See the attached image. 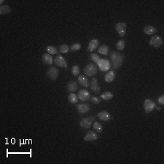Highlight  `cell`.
<instances>
[{"label": "cell", "instance_id": "cell-1", "mask_svg": "<svg viewBox=\"0 0 164 164\" xmlns=\"http://www.w3.org/2000/svg\"><path fill=\"white\" fill-rule=\"evenodd\" d=\"M110 58H111L112 61V67L115 69H118L121 67L124 56L121 53H117L116 51H112L110 53Z\"/></svg>", "mask_w": 164, "mask_h": 164}, {"label": "cell", "instance_id": "cell-2", "mask_svg": "<svg viewBox=\"0 0 164 164\" xmlns=\"http://www.w3.org/2000/svg\"><path fill=\"white\" fill-rule=\"evenodd\" d=\"M83 72L85 75L88 77H93L97 74L98 68L93 63H90L86 67L84 68Z\"/></svg>", "mask_w": 164, "mask_h": 164}, {"label": "cell", "instance_id": "cell-3", "mask_svg": "<svg viewBox=\"0 0 164 164\" xmlns=\"http://www.w3.org/2000/svg\"><path fill=\"white\" fill-rule=\"evenodd\" d=\"M97 65L99 67V68L100 69L101 71H109L112 67L111 62L109 60L105 59V58H101Z\"/></svg>", "mask_w": 164, "mask_h": 164}, {"label": "cell", "instance_id": "cell-4", "mask_svg": "<svg viewBox=\"0 0 164 164\" xmlns=\"http://www.w3.org/2000/svg\"><path fill=\"white\" fill-rule=\"evenodd\" d=\"M94 120L95 117L93 116H91L89 117H85V118L81 120L80 123V126L83 129H89L92 123H93V122L94 121Z\"/></svg>", "mask_w": 164, "mask_h": 164}, {"label": "cell", "instance_id": "cell-5", "mask_svg": "<svg viewBox=\"0 0 164 164\" xmlns=\"http://www.w3.org/2000/svg\"><path fill=\"white\" fill-rule=\"evenodd\" d=\"M156 106V104L154 102H152V100H150V99H148L144 101V109L146 113H150L152 112Z\"/></svg>", "mask_w": 164, "mask_h": 164}, {"label": "cell", "instance_id": "cell-6", "mask_svg": "<svg viewBox=\"0 0 164 164\" xmlns=\"http://www.w3.org/2000/svg\"><path fill=\"white\" fill-rule=\"evenodd\" d=\"M59 75V70L55 67H51L47 71V75L52 80H56Z\"/></svg>", "mask_w": 164, "mask_h": 164}, {"label": "cell", "instance_id": "cell-7", "mask_svg": "<svg viewBox=\"0 0 164 164\" xmlns=\"http://www.w3.org/2000/svg\"><path fill=\"white\" fill-rule=\"evenodd\" d=\"M54 63L56 66L63 68H67V63L66 61L65 58L61 56V55H57V56L55 58Z\"/></svg>", "mask_w": 164, "mask_h": 164}, {"label": "cell", "instance_id": "cell-8", "mask_svg": "<svg viewBox=\"0 0 164 164\" xmlns=\"http://www.w3.org/2000/svg\"><path fill=\"white\" fill-rule=\"evenodd\" d=\"M78 98L82 102H86L91 99V95L90 92H88L86 90L81 89L78 92Z\"/></svg>", "mask_w": 164, "mask_h": 164}, {"label": "cell", "instance_id": "cell-9", "mask_svg": "<svg viewBox=\"0 0 164 164\" xmlns=\"http://www.w3.org/2000/svg\"><path fill=\"white\" fill-rule=\"evenodd\" d=\"M163 44V40L161 36H153L152 38L150 39V45L152 47L158 48V47H161Z\"/></svg>", "mask_w": 164, "mask_h": 164}, {"label": "cell", "instance_id": "cell-10", "mask_svg": "<svg viewBox=\"0 0 164 164\" xmlns=\"http://www.w3.org/2000/svg\"><path fill=\"white\" fill-rule=\"evenodd\" d=\"M99 138V136L96 133L94 132V131H88V132L86 133L84 140L85 141H96Z\"/></svg>", "mask_w": 164, "mask_h": 164}, {"label": "cell", "instance_id": "cell-11", "mask_svg": "<svg viewBox=\"0 0 164 164\" xmlns=\"http://www.w3.org/2000/svg\"><path fill=\"white\" fill-rule=\"evenodd\" d=\"M115 29L120 36H125L126 32V24L123 22H120L116 24Z\"/></svg>", "mask_w": 164, "mask_h": 164}, {"label": "cell", "instance_id": "cell-12", "mask_svg": "<svg viewBox=\"0 0 164 164\" xmlns=\"http://www.w3.org/2000/svg\"><path fill=\"white\" fill-rule=\"evenodd\" d=\"M91 91L94 92L96 94H99L100 93V86L99 85V82H98V80L96 78H93L91 82Z\"/></svg>", "mask_w": 164, "mask_h": 164}, {"label": "cell", "instance_id": "cell-13", "mask_svg": "<svg viewBox=\"0 0 164 164\" xmlns=\"http://www.w3.org/2000/svg\"><path fill=\"white\" fill-rule=\"evenodd\" d=\"M77 109L81 114H85L90 110V106L88 103L80 104L77 106Z\"/></svg>", "mask_w": 164, "mask_h": 164}, {"label": "cell", "instance_id": "cell-14", "mask_svg": "<svg viewBox=\"0 0 164 164\" xmlns=\"http://www.w3.org/2000/svg\"><path fill=\"white\" fill-rule=\"evenodd\" d=\"M99 45V40H96V39H93V40H91V41L89 43V44H88V50L89 52H93L94 50H96V49H97Z\"/></svg>", "mask_w": 164, "mask_h": 164}, {"label": "cell", "instance_id": "cell-15", "mask_svg": "<svg viewBox=\"0 0 164 164\" xmlns=\"http://www.w3.org/2000/svg\"><path fill=\"white\" fill-rule=\"evenodd\" d=\"M78 82H79L80 85H82L84 88H88L90 85L88 79L85 75H80L78 78Z\"/></svg>", "mask_w": 164, "mask_h": 164}, {"label": "cell", "instance_id": "cell-16", "mask_svg": "<svg viewBox=\"0 0 164 164\" xmlns=\"http://www.w3.org/2000/svg\"><path fill=\"white\" fill-rule=\"evenodd\" d=\"M98 117L102 121H107L109 119L112 118L111 114L109 113H108L107 111H102L100 112L99 113H98Z\"/></svg>", "mask_w": 164, "mask_h": 164}, {"label": "cell", "instance_id": "cell-17", "mask_svg": "<svg viewBox=\"0 0 164 164\" xmlns=\"http://www.w3.org/2000/svg\"><path fill=\"white\" fill-rule=\"evenodd\" d=\"M67 88L69 91H70L71 93H74V92L77 91V90H78V82L74 80L70 81V82H69L68 84H67Z\"/></svg>", "mask_w": 164, "mask_h": 164}, {"label": "cell", "instance_id": "cell-18", "mask_svg": "<svg viewBox=\"0 0 164 164\" xmlns=\"http://www.w3.org/2000/svg\"><path fill=\"white\" fill-rule=\"evenodd\" d=\"M42 59H43V62L45 64H47V65H51L53 63V57H52L51 55L49 54V53H45L44 55H43Z\"/></svg>", "mask_w": 164, "mask_h": 164}, {"label": "cell", "instance_id": "cell-19", "mask_svg": "<svg viewBox=\"0 0 164 164\" xmlns=\"http://www.w3.org/2000/svg\"><path fill=\"white\" fill-rule=\"evenodd\" d=\"M116 77V73L115 71H109L106 74L104 77L105 81L106 82H112Z\"/></svg>", "mask_w": 164, "mask_h": 164}, {"label": "cell", "instance_id": "cell-20", "mask_svg": "<svg viewBox=\"0 0 164 164\" xmlns=\"http://www.w3.org/2000/svg\"><path fill=\"white\" fill-rule=\"evenodd\" d=\"M156 32V29L152 26H147L144 29V32L148 35H152L153 34H155Z\"/></svg>", "mask_w": 164, "mask_h": 164}, {"label": "cell", "instance_id": "cell-21", "mask_svg": "<svg viewBox=\"0 0 164 164\" xmlns=\"http://www.w3.org/2000/svg\"><path fill=\"white\" fill-rule=\"evenodd\" d=\"M109 51V47L106 45H103L101 46L100 47H99V50H98V53H101V54L104 55V56H106L108 55Z\"/></svg>", "mask_w": 164, "mask_h": 164}, {"label": "cell", "instance_id": "cell-22", "mask_svg": "<svg viewBox=\"0 0 164 164\" xmlns=\"http://www.w3.org/2000/svg\"><path fill=\"white\" fill-rule=\"evenodd\" d=\"M11 9L8 5H2L0 7V14L1 15H6L10 13Z\"/></svg>", "mask_w": 164, "mask_h": 164}, {"label": "cell", "instance_id": "cell-23", "mask_svg": "<svg viewBox=\"0 0 164 164\" xmlns=\"http://www.w3.org/2000/svg\"><path fill=\"white\" fill-rule=\"evenodd\" d=\"M68 100L69 103L75 104H76L77 102H78V97L77 96L76 94H75V93H70L68 96Z\"/></svg>", "mask_w": 164, "mask_h": 164}, {"label": "cell", "instance_id": "cell-24", "mask_svg": "<svg viewBox=\"0 0 164 164\" xmlns=\"http://www.w3.org/2000/svg\"><path fill=\"white\" fill-rule=\"evenodd\" d=\"M113 97V94L111 93V92H109V91L104 92L103 94L101 95V98L105 101L110 100V99H111Z\"/></svg>", "mask_w": 164, "mask_h": 164}, {"label": "cell", "instance_id": "cell-25", "mask_svg": "<svg viewBox=\"0 0 164 164\" xmlns=\"http://www.w3.org/2000/svg\"><path fill=\"white\" fill-rule=\"evenodd\" d=\"M46 50L47 53L50 55H57L58 53V50L54 46H48Z\"/></svg>", "mask_w": 164, "mask_h": 164}, {"label": "cell", "instance_id": "cell-26", "mask_svg": "<svg viewBox=\"0 0 164 164\" xmlns=\"http://www.w3.org/2000/svg\"><path fill=\"white\" fill-rule=\"evenodd\" d=\"M93 129L97 133L101 134V133L102 132L103 128H102V126L101 123H99V122H96V123H94V124H93Z\"/></svg>", "mask_w": 164, "mask_h": 164}, {"label": "cell", "instance_id": "cell-27", "mask_svg": "<svg viewBox=\"0 0 164 164\" xmlns=\"http://www.w3.org/2000/svg\"><path fill=\"white\" fill-rule=\"evenodd\" d=\"M80 72V67L78 65L73 66L72 68H71V73L72 75L75 77H78L79 75Z\"/></svg>", "mask_w": 164, "mask_h": 164}, {"label": "cell", "instance_id": "cell-28", "mask_svg": "<svg viewBox=\"0 0 164 164\" xmlns=\"http://www.w3.org/2000/svg\"><path fill=\"white\" fill-rule=\"evenodd\" d=\"M91 59L92 60V61H93V62H94L95 64H98L99 61H100L101 58H100V56H99V55L96 54V53H91Z\"/></svg>", "mask_w": 164, "mask_h": 164}, {"label": "cell", "instance_id": "cell-29", "mask_svg": "<svg viewBox=\"0 0 164 164\" xmlns=\"http://www.w3.org/2000/svg\"><path fill=\"white\" fill-rule=\"evenodd\" d=\"M70 50V47L67 45H61L59 47V51L62 53H67Z\"/></svg>", "mask_w": 164, "mask_h": 164}, {"label": "cell", "instance_id": "cell-30", "mask_svg": "<svg viewBox=\"0 0 164 164\" xmlns=\"http://www.w3.org/2000/svg\"><path fill=\"white\" fill-rule=\"evenodd\" d=\"M125 45H126V43H125L124 40H121L119 42H117V45H116V47H117V50H123V49L125 48Z\"/></svg>", "mask_w": 164, "mask_h": 164}, {"label": "cell", "instance_id": "cell-31", "mask_svg": "<svg viewBox=\"0 0 164 164\" xmlns=\"http://www.w3.org/2000/svg\"><path fill=\"white\" fill-rule=\"evenodd\" d=\"M80 48H81V44L78 43H74L73 45H71V47H70V49H71L72 51H77V50H79Z\"/></svg>", "mask_w": 164, "mask_h": 164}, {"label": "cell", "instance_id": "cell-32", "mask_svg": "<svg viewBox=\"0 0 164 164\" xmlns=\"http://www.w3.org/2000/svg\"><path fill=\"white\" fill-rule=\"evenodd\" d=\"M91 99V102H93V103H94L95 104H100V102H101L100 98L97 97V96L92 97Z\"/></svg>", "mask_w": 164, "mask_h": 164}, {"label": "cell", "instance_id": "cell-33", "mask_svg": "<svg viewBox=\"0 0 164 164\" xmlns=\"http://www.w3.org/2000/svg\"><path fill=\"white\" fill-rule=\"evenodd\" d=\"M158 102L160 105L164 104V95H161L158 99Z\"/></svg>", "mask_w": 164, "mask_h": 164}, {"label": "cell", "instance_id": "cell-34", "mask_svg": "<svg viewBox=\"0 0 164 164\" xmlns=\"http://www.w3.org/2000/svg\"><path fill=\"white\" fill-rule=\"evenodd\" d=\"M155 108H156V109H158V110H161V107H160V106H156V107H155Z\"/></svg>", "mask_w": 164, "mask_h": 164}, {"label": "cell", "instance_id": "cell-35", "mask_svg": "<svg viewBox=\"0 0 164 164\" xmlns=\"http://www.w3.org/2000/svg\"><path fill=\"white\" fill-rule=\"evenodd\" d=\"M4 2H5V0H1V1H0V4H2Z\"/></svg>", "mask_w": 164, "mask_h": 164}]
</instances>
